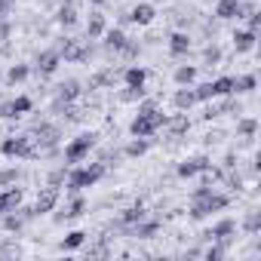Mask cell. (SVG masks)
<instances>
[{"label": "cell", "instance_id": "1", "mask_svg": "<svg viewBox=\"0 0 261 261\" xmlns=\"http://www.w3.org/2000/svg\"><path fill=\"white\" fill-rule=\"evenodd\" d=\"M227 203H230V197L215 194L209 185H203V188L194 191V200H191V218L200 221V218H206V215H212V212H221Z\"/></svg>", "mask_w": 261, "mask_h": 261}, {"label": "cell", "instance_id": "2", "mask_svg": "<svg viewBox=\"0 0 261 261\" xmlns=\"http://www.w3.org/2000/svg\"><path fill=\"white\" fill-rule=\"evenodd\" d=\"M163 123H166V114L160 108H148V111H139L136 114V120L129 123V133H133L136 139H148V136L157 133Z\"/></svg>", "mask_w": 261, "mask_h": 261}, {"label": "cell", "instance_id": "3", "mask_svg": "<svg viewBox=\"0 0 261 261\" xmlns=\"http://www.w3.org/2000/svg\"><path fill=\"white\" fill-rule=\"evenodd\" d=\"M101 175H105V166L101 163H92V166H83V169H71L68 172V191L71 194H80L83 188H92L95 181H101Z\"/></svg>", "mask_w": 261, "mask_h": 261}, {"label": "cell", "instance_id": "4", "mask_svg": "<svg viewBox=\"0 0 261 261\" xmlns=\"http://www.w3.org/2000/svg\"><path fill=\"white\" fill-rule=\"evenodd\" d=\"M95 142H98L95 133H83V136H77L74 142H68V148H65V163H68V166H71V163H80V160L95 148Z\"/></svg>", "mask_w": 261, "mask_h": 261}, {"label": "cell", "instance_id": "5", "mask_svg": "<svg viewBox=\"0 0 261 261\" xmlns=\"http://www.w3.org/2000/svg\"><path fill=\"white\" fill-rule=\"evenodd\" d=\"M0 154L4 157H22V160H31V157H40L37 148L31 145L28 136H16V139H7L4 145H0Z\"/></svg>", "mask_w": 261, "mask_h": 261}, {"label": "cell", "instance_id": "6", "mask_svg": "<svg viewBox=\"0 0 261 261\" xmlns=\"http://www.w3.org/2000/svg\"><path fill=\"white\" fill-rule=\"evenodd\" d=\"M59 206V188H53V185H46L40 194H37V203H34V215H46V212H53Z\"/></svg>", "mask_w": 261, "mask_h": 261}, {"label": "cell", "instance_id": "7", "mask_svg": "<svg viewBox=\"0 0 261 261\" xmlns=\"http://www.w3.org/2000/svg\"><path fill=\"white\" fill-rule=\"evenodd\" d=\"M31 108H34V101H31L28 95H19V98H13V101H4V105H0V117H4V120H13V117L28 114Z\"/></svg>", "mask_w": 261, "mask_h": 261}, {"label": "cell", "instance_id": "8", "mask_svg": "<svg viewBox=\"0 0 261 261\" xmlns=\"http://www.w3.org/2000/svg\"><path fill=\"white\" fill-rule=\"evenodd\" d=\"M209 166H212V160L209 157H191V160H185V163H178V178H194V175H200V172H209Z\"/></svg>", "mask_w": 261, "mask_h": 261}, {"label": "cell", "instance_id": "9", "mask_svg": "<svg viewBox=\"0 0 261 261\" xmlns=\"http://www.w3.org/2000/svg\"><path fill=\"white\" fill-rule=\"evenodd\" d=\"M59 53H62V59H65V62H74V65H77V62H86V59L92 56V49H89V46H83V43H77V40H65Z\"/></svg>", "mask_w": 261, "mask_h": 261}, {"label": "cell", "instance_id": "10", "mask_svg": "<svg viewBox=\"0 0 261 261\" xmlns=\"http://www.w3.org/2000/svg\"><path fill=\"white\" fill-rule=\"evenodd\" d=\"M59 65H62V53H59V49H43V53L37 56V71H40V74H46V77H49V74H56V68H59Z\"/></svg>", "mask_w": 261, "mask_h": 261}, {"label": "cell", "instance_id": "11", "mask_svg": "<svg viewBox=\"0 0 261 261\" xmlns=\"http://www.w3.org/2000/svg\"><path fill=\"white\" fill-rule=\"evenodd\" d=\"M154 16H157L154 4H139V7H133V10H129V16H123V19L136 22V25H151V22H154Z\"/></svg>", "mask_w": 261, "mask_h": 261}, {"label": "cell", "instance_id": "12", "mask_svg": "<svg viewBox=\"0 0 261 261\" xmlns=\"http://www.w3.org/2000/svg\"><path fill=\"white\" fill-rule=\"evenodd\" d=\"M19 203H22V188H7V191H0V215L16 212Z\"/></svg>", "mask_w": 261, "mask_h": 261}, {"label": "cell", "instance_id": "13", "mask_svg": "<svg viewBox=\"0 0 261 261\" xmlns=\"http://www.w3.org/2000/svg\"><path fill=\"white\" fill-rule=\"evenodd\" d=\"M233 233H237V224H233L230 218H221V221H218V224H215L212 230H206L203 237H209V240H221V243H227V240H230Z\"/></svg>", "mask_w": 261, "mask_h": 261}, {"label": "cell", "instance_id": "14", "mask_svg": "<svg viewBox=\"0 0 261 261\" xmlns=\"http://www.w3.org/2000/svg\"><path fill=\"white\" fill-rule=\"evenodd\" d=\"M255 43H258V34L255 31H233V49L237 53H252L255 49Z\"/></svg>", "mask_w": 261, "mask_h": 261}, {"label": "cell", "instance_id": "15", "mask_svg": "<svg viewBox=\"0 0 261 261\" xmlns=\"http://www.w3.org/2000/svg\"><path fill=\"white\" fill-rule=\"evenodd\" d=\"M172 105L178 108V111H191L194 105H197V95H194V86H181L175 95H172Z\"/></svg>", "mask_w": 261, "mask_h": 261}, {"label": "cell", "instance_id": "16", "mask_svg": "<svg viewBox=\"0 0 261 261\" xmlns=\"http://www.w3.org/2000/svg\"><path fill=\"white\" fill-rule=\"evenodd\" d=\"M163 126L169 129V136H185L191 129V120H188V114H175V117H166Z\"/></svg>", "mask_w": 261, "mask_h": 261}, {"label": "cell", "instance_id": "17", "mask_svg": "<svg viewBox=\"0 0 261 261\" xmlns=\"http://www.w3.org/2000/svg\"><path fill=\"white\" fill-rule=\"evenodd\" d=\"M101 37H105V46H108L111 53H123V46H126V40H129L120 28H111V31H105Z\"/></svg>", "mask_w": 261, "mask_h": 261}, {"label": "cell", "instance_id": "18", "mask_svg": "<svg viewBox=\"0 0 261 261\" xmlns=\"http://www.w3.org/2000/svg\"><path fill=\"white\" fill-rule=\"evenodd\" d=\"M56 19H59L62 28H74V25H77V7L71 4V0H65V4L59 7V16H56Z\"/></svg>", "mask_w": 261, "mask_h": 261}, {"label": "cell", "instance_id": "19", "mask_svg": "<svg viewBox=\"0 0 261 261\" xmlns=\"http://www.w3.org/2000/svg\"><path fill=\"white\" fill-rule=\"evenodd\" d=\"M160 230V221H136L133 227H129V233H133V237H139V240H148V237H154Z\"/></svg>", "mask_w": 261, "mask_h": 261}, {"label": "cell", "instance_id": "20", "mask_svg": "<svg viewBox=\"0 0 261 261\" xmlns=\"http://www.w3.org/2000/svg\"><path fill=\"white\" fill-rule=\"evenodd\" d=\"M215 16L218 19H240V0H218Z\"/></svg>", "mask_w": 261, "mask_h": 261}, {"label": "cell", "instance_id": "21", "mask_svg": "<svg viewBox=\"0 0 261 261\" xmlns=\"http://www.w3.org/2000/svg\"><path fill=\"white\" fill-rule=\"evenodd\" d=\"M188 49H191V37H188V34H181V31H175V34L169 37V53L178 59V56H185Z\"/></svg>", "mask_w": 261, "mask_h": 261}, {"label": "cell", "instance_id": "22", "mask_svg": "<svg viewBox=\"0 0 261 261\" xmlns=\"http://www.w3.org/2000/svg\"><path fill=\"white\" fill-rule=\"evenodd\" d=\"M123 80H126V86H145L148 71L139 68V65H133V68H126V71H123Z\"/></svg>", "mask_w": 261, "mask_h": 261}, {"label": "cell", "instance_id": "23", "mask_svg": "<svg viewBox=\"0 0 261 261\" xmlns=\"http://www.w3.org/2000/svg\"><path fill=\"white\" fill-rule=\"evenodd\" d=\"M31 136H34L37 142H43L46 148H53V145H56V139H59V129H56V126H37Z\"/></svg>", "mask_w": 261, "mask_h": 261}, {"label": "cell", "instance_id": "24", "mask_svg": "<svg viewBox=\"0 0 261 261\" xmlns=\"http://www.w3.org/2000/svg\"><path fill=\"white\" fill-rule=\"evenodd\" d=\"M83 212H86V200H83V197H74V200H71V206H68L62 215H56V221H65V218H80Z\"/></svg>", "mask_w": 261, "mask_h": 261}, {"label": "cell", "instance_id": "25", "mask_svg": "<svg viewBox=\"0 0 261 261\" xmlns=\"http://www.w3.org/2000/svg\"><path fill=\"white\" fill-rule=\"evenodd\" d=\"M108 28H105V16H98V13H92L89 16V25H86V37L89 40H95V37H101Z\"/></svg>", "mask_w": 261, "mask_h": 261}, {"label": "cell", "instance_id": "26", "mask_svg": "<svg viewBox=\"0 0 261 261\" xmlns=\"http://www.w3.org/2000/svg\"><path fill=\"white\" fill-rule=\"evenodd\" d=\"M197 80V68L194 65H181V68H175V83L178 86H191Z\"/></svg>", "mask_w": 261, "mask_h": 261}, {"label": "cell", "instance_id": "27", "mask_svg": "<svg viewBox=\"0 0 261 261\" xmlns=\"http://www.w3.org/2000/svg\"><path fill=\"white\" fill-rule=\"evenodd\" d=\"M80 95V83L77 80H65V83H59V98L62 101H74Z\"/></svg>", "mask_w": 261, "mask_h": 261}, {"label": "cell", "instance_id": "28", "mask_svg": "<svg viewBox=\"0 0 261 261\" xmlns=\"http://www.w3.org/2000/svg\"><path fill=\"white\" fill-rule=\"evenodd\" d=\"M145 218V209L142 206H129V209H123V215H120V224H126V227H133L136 221H142Z\"/></svg>", "mask_w": 261, "mask_h": 261}, {"label": "cell", "instance_id": "29", "mask_svg": "<svg viewBox=\"0 0 261 261\" xmlns=\"http://www.w3.org/2000/svg\"><path fill=\"white\" fill-rule=\"evenodd\" d=\"M258 86L255 74H243V77H233V92H252Z\"/></svg>", "mask_w": 261, "mask_h": 261}, {"label": "cell", "instance_id": "30", "mask_svg": "<svg viewBox=\"0 0 261 261\" xmlns=\"http://www.w3.org/2000/svg\"><path fill=\"white\" fill-rule=\"evenodd\" d=\"M148 148H151V142L148 139H136V142H129L126 145V157H142V154H148Z\"/></svg>", "mask_w": 261, "mask_h": 261}, {"label": "cell", "instance_id": "31", "mask_svg": "<svg viewBox=\"0 0 261 261\" xmlns=\"http://www.w3.org/2000/svg\"><path fill=\"white\" fill-rule=\"evenodd\" d=\"M212 86H215V98L233 95V77H218V80H212Z\"/></svg>", "mask_w": 261, "mask_h": 261}, {"label": "cell", "instance_id": "32", "mask_svg": "<svg viewBox=\"0 0 261 261\" xmlns=\"http://www.w3.org/2000/svg\"><path fill=\"white\" fill-rule=\"evenodd\" d=\"M237 133H240V136H246V139H252V136L258 133V120H255V117L240 120V123H237Z\"/></svg>", "mask_w": 261, "mask_h": 261}, {"label": "cell", "instance_id": "33", "mask_svg": "<svg viewBox=\"0 0 261 261\" xmlns=\"http://www.w3.org/2000/svg\"><path fill=\"white\" fill-rule=\"evenodd\" d=\"M83 243H86V233H83V230H71V233L62 240V249H80Z\"/></svg>", "mask_w": 261, "mask_h": 261}, {"label": "cell", "instance_id": "34", "mask_svg": "<svg viewBox=\"0 0 261 261\" xmlns=\"http://www.w3.org/2000/svg\"><path fill=\"white\" fill-rule=\"evenodd\" d=\"M114 80H117V71L111 68V71H101V74H95V77L89 80V86H92V89H98V86H108V83H114Z\"/></svg>", "mask_w": 261, "mask_h": 261}, {"label": "cell", "instance_id": "35", "mask_svg": "<svg viewBox=\"0 0 261 261\" xmlns=\"http://www.w3.org/2000/svg\"><path fill=\"white\" fill-rule=\"evenodd\" d=\"M145 98V86H126L120 92V101H142Z\"/></svg>", "mask_w": 261, "mask_h": 261}, {"label": "cell", "instance_id": "36", "mask_svg": "<svg viewBox=\"0 0 261 261\" xmlns=\"http://www.w3.org/2000/svg\"><path fill=\"white\" fill-rule=\"evenodd\" d=\"M230 105H233V101H230V98H224V101H221V105H209V108H206V114H203V117H206V120H215V117H221V114H224V111H230Z\"/></svg>", "mask_w": 261, "mask_h": 261}, {"label": "cell", "instance_id": "37", "mask_svg": "<svg viewBox=\"0 0 261 261\" xmlns=\"http://www.w3.org/2000/svg\"><path fill=\"white\" fill-rule=\"evenodd\" d=\"M243 230L246 233H258L261 230V212H249L246 221H243Z\"/></svg>", "mask_w": 261, "mask_h": 261}, {"label": "cell", "instance_id": "38", "mask_svg": "<svg viewBox=\"0 0 261 261\" xmlns=\"http://www.w3.org/2000/svg\"><path fill=\"white\" fill-rule=\"evenodd\" d=\"M28 74H31V68H28V65H13L7 77H10V83H22V80H25Z\"/></svg>", "mask_w": 261, "mask_h": 261}, {"label": "cell", "instance_id": "39", "mask_svg": "<svg viewBox=\"0 0 261 261\" xmlns=\"http://www.w3.org/2000/svg\"><path fill=\"white\" fill-rule=\"evenodd\" d=\"M203 62H206V65H215V62H221V49H218L215 43H212V46H206V49H203Z\"/></svg>", "mask_w": 261, "mask_h": 261}, {"label": "cell", "instance_id": "40", "mask_svg": "<svg viewBox=\"0 0 261 261\" xmlns=\"http://www.w3.org/2000/svg\"><path fill=\"white\" fill-rule=\"evenodd\" d=\"M139 53H142V46H139L136 40H126V46H123L120 56H126V59H139Z\"/></svg>", "mask_w": 261, "mask_h": 261}, {"label": "cell", "instance_id": "41", "mask_svg": "<svg viewBox=\"0 0 261 261\" xmlns=\"http://www.w3.org/2000/svg\"><path fill=\"white\" fill-rule=\"evenodd\" d=\"M65 178H68V166H62V169H53V172H49V185H53V188H59Z\"/></svg>", "mask_w": 261, "mask_h": 261}, {"label": "cell", "instance_id": "42", "mask_svg": "<svg viewBox=\"0 0 261 261\" xmlns=\"http://www.w3.org/2000/svg\"><path fill=\"white\" fill-rule=\"evenodd\" d=\"M215 243H218V246H212V249L206 252L209 261H221V258H224V246H227V243H221V240H215Z\"/></svg>", "mask_w": 261, "mask_h": 261}, {"label": "cell", "instance_id": "43", "mask_svg": "<svg viewBox=\"0 0 261 261\" xmlns=\"http://www.w3.org/2000/svg\"><path fill=\"white\" fill-rule=\"evenodd\" d=\"M16 178H19V169H4V172H0V185H10Z\"/></svg>", "mask_w": 261, "mask_h": 261}, {"label": "cell", "instance_id": "44", "mask_svg": "<svg viewBox=\"0 0 261 261\" xmlns=\"http://www.w3.org/2000/svg\"><path fill=\"white\" fill-rule=\"evenodd\" d=\"M246 19H249V31H255V34H258V28H261V13H249Z\"/></svg>", "mask_w": 261, "mask_h": 261}, {"label": "cell", "instance_id": "45", "mask_svg": "<svg viewBox=\"0 0 261 261\" xmlns=\"http://www.w3.org/2000/svg\"><path fill=\"white\" fill-rule=\"evenodd\" d=\"M89 4H105V0H89Z\"/></svg>", "mask_w": 261, "mask_h": 261}]
</instances>
